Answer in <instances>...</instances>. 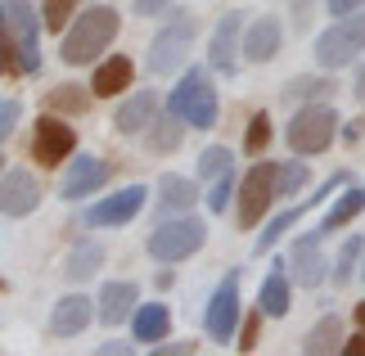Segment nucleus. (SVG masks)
Instances as JSON below:
<instances>
[{"instance_id":"obj_7","label":"nucleus","mask_w":365,"mask_h":356,"mask_svg":"<svg viewBox=\"0 0 365 356\" xmlns=\"http://www.w3.org/2000/svg\"><path fill=\"white\" fill-rule=\"evenodd\" d=\"M5 19L14 27V41H19V73H36L41 68V27L46 19L32 9V0H5Z\"/></svg>"},{"instance_id":"obj_23","label":"nucleus","mask_w":365,"mask_h":356,"mask_svg":"<svg viewBox=\"0 0 365 356\" xmlns=\"http://www.w3.org/2000/svg\"><path fill=\"white\" fill-rule=\"evenodd\" d=\"M257 307H262V316H284V311H289V275H284V266H275L271 275L262 280Z\"/></svg>"},{"instance_id":"obj_18","label":"nucleus","mask_w":365,"mask_h":356,"mask_svg":"<svg viewBox=\"0 0 365 356\" xmlns=\"http://www.w3.org/2000/svg\"><path fill=\"white\" fill-rule=\"evenodd\" d=\"M153 108H158V99H153V91H135L131 99H122V104H118V118H113V126H118L122 136L149 131V126H153Z\"/></svg>"},{"instance_id":"obj_30","label":"nucleus","mask_w":365,"mask_h":356,"mask_svg":"<svg viewBox=\"0 0 365 356\" xmlns=\"http://www.w3.org/2000/svg\"><path fill=\"white\" fill-rule=\"evenodd\" d=\"M226 172H230V149L226 145H212V149L199 153V176L203 180H217V176H226Z\"/></svg>"},{"instance_id":"obj_36","label":"nucleus","mask_w":365,"mask_h":356,"mask_svg":"<svg viewBox=\"0 0 365 356\" xmlns=\"http://www.w3.org/2000/svg\"><path fill=\"white\" fill-rule=\"evenodd\" d=\"M9 68H19V41H14V27L0 9V73H9Z\"/></svg>"},{"instance_id":"obj_43","label":"nucleus","mask_w":365,"mask_h":356,"mask_svg":"<svg viewBox=\"0 0 365 356\" xmlns=\"http://www.w3.org/2000/svg\"><path fill=\"white\" fill-rule=\"evenodd\" d=\"M356 95L365 99V68H361V77H356Z\"/></svg>"},{"instance_id":"obj_34","label":"nucleus","mask_w":365,"mask_h":356,"mask_svg":"<svg viewBox=\"0 0 365 356\" xmlns=\"http://www.w3.org/2000/svg\"><path fill=\"white\" fill-rule=\"evenodd\" d=\"M361 253H365V239L352 235V239L343 244V253H339V270H334V284H347V280H352V266H356Z\"/></svg>"},{"instance_id":"obj_13","label":"nucleus","mask_w":365,"mask_h":356,"mask_svg":"<svg viewBox=\"0 0 365 356\" xmlns=\"http://www.w3.org/2000/svg\"><path fill=\"white\" fill-rule=\"evenodd\" d=\"M240 32H244V14H226L217 23L212 41H207V59L217 73H235V50H240Z\"/></svg>"},{"instance_id":"obj_31","label":"nucleus","mask_w":365,"mask_h":356,"mask_svg":"<svg viewBox=\"0 0 365 356\" xmlns=\"http://www.w3.org/2000/svg\"><path fill=\"white\" fill-rule=\"evenodd\" d=\"M302 185H307V167H302V163H279V172H275V194H279V198L298 194Z\"/></svg>"},{"instance_id":"obj_17","label":"nucleus","mask_w":365,"mask_h":356,"mask_svg":"<svg viewBox=\"0 0 365 356\" xmlns=\"http://www.w3.org/2000/svg\"><path fill=\"white\" fill-rule=\"evenodd\" d=\"M279 41H284V27H279V19H257L244 32V54L252 63H266L279 54Z\"/></svg>"},{"instance_id":"obj_41","label":"nucleus","mask_w":365,"mask_h":356,"mask_svg":"<svg viewBox=\"0 0 365 356\" xmlns=\"http://www.w3.org/2000/svg\"><path fill=\"white\" fill-rule=\"evenodd\" d=\"M240 338H244V343H240L244 352H248L252 343H257V316H248V320H244V334H240Z\"/></svg>"},{"instance_id":"obj_1","label":"nucleus","mask_w":365,"mask_h":356,"mask_svg":"<svg viewBox=\"0 0 365 356\" xmlns=\"http://www.w3.org/2000/svg\"><path fill=\"white\" fill-rule=\"evenodd\" d=\"M118 9H108V5H95L86 9L81 19H73V27L63 32V46L59 54L68 63H91V59H100V50L113 46V36H118Z\"/></svg>"},{"instance_id":"obj_3","label":"nucleus","mask_w":365,"mask_h":356,"mask_svg":"<svg viewBox=\"0 0 365 356\" xmlns=\"http://www.w3.org/2000/svg\"><path fill=\"white\" fill-rule=\"evenodd\" d=\"M334 136H339V118H334V108L316 104V99L293 113V122L284 126V140L293 153H325L334 145Z\"/></svg>"},{"instance_id":"obj_44","label":"nucleus","mask_w":365,"mask_h":356,"mask_svg":"<svg viewBox=\"0 0 365 356\" xmlns=\"http://www.w3.org/2000/svg\"><path fill=\"white\" fill-rule=\"evenodd\" d=\"M356 320H361V325H365V302H361V307H356Z\"/></svg>"},{"instance_id":"obj_11","label":"nucleus","mask_w":365,"mask_h":356,"mask_svg":"<svg viewBox=\"0 0 365 356\" xmlns=\"http://www.w3.org/2000/svg\"><path fill=\"white\" fill-rule=\"evenodd\" d=\"M145 185H126V190L118 194H108L100 198L95 208H86V225H126V221H135V212L145 208Z\"/></svg>"},{"instance_id":"obj_38","label":"nucleus","mask_w":365,"mask_h":356,"mask_svg":"<svg viewBox=\"0 0 365 356\" xmlns=\"http://www.w3.org/2000/svg\"><path fill=\"white\" fill-rule=\"evenodd\" d=\"M19 104H14V99H0V145H5V140L14 136V126H19Z\"/></svg>"},{"instance_id":"obj_28","label":"nucleus","mask_w":365,"mask_h":356,"mask_svg":"<svg viewBox=\"0 0 365 356\" xmlns=\"http://www.w3.org/2000/svg\"><path fill=\"white\" fill-rule=\"evenodd\" d=\"M185 118H176V113H167L163 122H153V131H149V149L153 153H176L180 149V140H185V126H180Z\"/></svg>"},{"instance_id":"obj_37","label":"nucleus","mask_w":365,"mask_h":356,"mask_svg":"<svg viewBox=\"0 0 365 356\" xmlns=\"http://www.w3.org/2000/svg\"><path fill=\"white\" fill-rule=\"evenodd\" d=\"M230 190H235V176H230V172H226V176H217V180H212V190H207V208H212V212H226Z\"/></svg>"},{"instance_id":"obj_29","label":"nucleus","mask_w":365,"mask_h":356,"mask_svg":"<svg viewBox=\"0 0 365 356\" xmlns=\"http://www.w3.org/2000/svg\"><path fill=\"white\" fill-rule=\"evenodd\" d=\"M50 113H86L91 108V95L81 91V86H59V91H50Z\"/></svg>"},{"instance_id":"obj_12","label":"nucleus","mask_w":365,"mask_h":356,"mask_svg":"<svg viewBox=\"0 0 365 356\" xmlns=\"http://www.w3.org/2000/svg\"><path fill=\"white\" fill-rule=\"evenodd\" d=\"M41 203V185L23 172V167H14V172L0 176V212L5 217H27Z\"/></svg>"},{"instance_id":"obj_32","label":"nucleus","mask_w":365,"mask_h":356,"mask_svg":"<svg viewBox=\"0 0 365 356\" xmlns=\"http://www.w3.org/2000/svg\"><path fill=\"white\" fill-rule=\"evenodd\" d=\"M329 91H334L329 77H298V81H289L284 99H320V95H329Z\"/></svg>"},{"instance_id":"obj_40","label":"nucleus","mask_w":365,"mask_h":356,"mask_svg":"<svg viewBox=\"0 0 365 356\" xmlns=\"http://www.w3.org/2000/svg\"><path fill=\"white\" fill-rule=\"evenodd\" d=\"M365 5V0H329V14H339V19H343V14H356Z\"/></svg>"},{"instance_id":"obj_33","label":"nucleus","mask_w":365,"mask_h":356,"mask_svg":"<svg viewBox=\"0 0 365 356\" xmlns=\"http://www.w3.org/2000/svg\"><path fill=\"white\" fill-rule=\"evenodd\" d=\"M73 9H77V0H46V5H41V19H46L50 32L63 36V23L73 19Z\"/></svg>"},{"instance_id":"obj_35","label":"nucleus","mask_w":365,"mask_h":356,"mask_svg":"<svg viewBox=\"0 0 365 356\" xmlns=\"http://www.w3.org/2000/svg\"><path fill=\"white\" fill-rule=\"evenodd\" d=\"M266 145H271V118H266V113H252L248 136H244V149H248V153H262Z\"/></svg>"},{"instance_id":"obj_6","label":"nucleus","mask_w":365,"mask_h":356,"mask_svg":"<svg viewBox=\"0 0 365 356\" xmlns=\"http://www.w3.org/2000/svg\"><path fill=\"white\" fill-rule=\"evenodd\" d=\"M203 239H207L203 221H194V217H172V221H163L158 230L149 235V253H153L158 262H185V258H194V253L203 248Z\"/></svg>"},{"instance_id":"obj_15","label":"nucleus","mask_w":365,"mask_h":356,"mask_svg":"<svg viewBox=\"0 0 365 356\" xmlns=\"http://www.w3.org/2000/svg\"><path fill=\"white\" fill-rule=\"evenodd\" d=\"M339 185H343V172H339V176H329L325 185H320V190H316V198H307V203H298V208H289V212H279V217H275L271 225H266V235L257 239V253H271V248L279 244V235H284V230H293V225L302 221V212H307V208H316L320 198H325V194H334V190H339Z\"/></svg>"},{"instance_id":"obj_20","label":"nucleus","mask_w":365,"mask_h":356,"mask_svg":"<svg viewBox=\"0 0 365 356\" xmlns=\"http://www.w3.org/2000/svg\"><path fill=\"white\" fill-rule=\"evenodd\" d=\"M91 316H95V302L91 297H81V293H73V297H63L59 307H54V320H50V330L59 334V338H68V334H81L91 325Z\"/></svg>"},{"instance_id":"obj_19","label":"nucleus","mask_w":365,"mask_h":356,"mask_svg":"<svg viewBox=\"0 0 365 356\" xmlns=\"http://www.w3.org/2000/svg\"><path fill=\"white\" fill-rule=\"evenodd\" d=\"M135 284H126V280H108L104 289H100V320L104 325H122L126 316H135Z\"/></svg>"},{"instance_id":"obj_45","label":"nucleus","mask_w":365,"mask_h":356,"mask_svg":"<svg viewBox=\"0 0 365 356\" xmlns=\"http://www.w3.org/2000/svg\"><path fill=\"white\" fill-rule=\"evenodd\" d=\"M0 176H5V158H0Z\"/></svg>"},{"instance_id":"obj_5","label":"nucleus","mask_w":365,"mask_h":356,"mask_svg":"<svg viewBox=\"0 0 365 356\" xmlns=\"http://www.w3.org/2000/svg\"><path fill=\"white\" fill-rule=\"evenodd\" d=\"M167 23L158 36H153L149 46V68L153 73H172V68H180L190 59V46H194V32H199V23H194V14H167Z\"/></svg>"},{"instance_id":"obj_22","label":"nucleus","mask_w":365,"mask_h":356,"mask_svg":"<svg viewBox=\"0 0 365 356\" xmlns=\"http://www.w3.org/2000/svg\"><path fill=\"white\" fill-rule=\"evenodd\" d=\"M158 212L163 217H172V212H185V208H194L199 203V190H194V180H185V176H163L158 180Z\"/></svg>"},{"instance_id":"obj_21","label":"nucleus","mask_w":365,"mask_h":356,"mask_svg":"<svg viewBox=\"0 0 365 356\" xmlns=\"http://www.w3.org/2000/svg\"><path fill=\"white\" fill-rule=\"evenodd\" d=\"M131 86V59L126 54H113V59H104L100 68H95V77H91V91L95 95H118Z\"/></svg>"},{"instance_id":"obj_9","label":"nucleus","mask_w":365,"mask_h":356,"mask_svg":"<svg viewBox=\"0 0 365 356\" xmlns=\"http://www.w3.org/2000/svg\"><path fill=\"white\" fill-rule=\"evenodd\" d=\"M73 149H77V131L68 122H59L54 113L36 122V131H32V158L41 167H59Z\"/></svg>"},{"instance_id":"obj_26","label":"nucleus","mask_w":365,"mask_h":356,"mask_svg":"<svg viewBox=\"0 0 365 356\" xmlns=\"http://www.w3.org/2000/svg\"><path fill=\"white\" fill-rule=\"evenodd\" d=\"M100 266H104V248L86 239V244H77L73 253H68V266H63V275H73V280H91Z\"/></svg>"},{"instance_id":"obj_42","label":"nucleus","mask_w":365,"mask_h":356,"mask_svg":"<svg viewBox=\"0 0 365 356\" xmlns=\"http://www.w3.org/2000/svg\"><path fill=\"white\" fill-rule=\"evenodd\" d=\"M347 356H365V334H352V343H343Z\"/></svg>"},{"instance_id":"obj_39","label":"nucleus","mask_w":365,"mask_h":356,"mask_svg":"<svg viewBox=\"0 0 365 356\" xmlns=\"http://www.w3.org/2000/svg\"><path fill=\"white\" fill-rule=\"evenodd\" d=\"M135 14L140 19H163V14H172V0H135Z\"/></svg>"},{"instance_id":"obj_16","label":"nucleus","mask_w":365,"mask_h":356,"mask_svg":"<svg viewBox=\"0 0 365 356\" xmlns=\"http://www.w3.org/2000/svg\"><path fill=\"white\" fill-rule=\"evenodd\" d=\"M104 180H108V163H100V158H73V163H68V176H63V198H86V194L100 190Z\"/></svg>"},{"instance_id":"obj_14","label":"nucleus","mask_w":365,"mask_h":356,"mask_svg":"<svg viewBox=\"0 0 365 356\" xmlns=\"http://www.w3.org/2000/svg\"><path fill=\"white\" fill-rule=\"evenodd\" d=\"M325 270H329V262H325V253H320V235H316V239H298V244H293L289 275L298 280V284H307V289H316V284L325 280Z\"/></svg>"},{"instance_id":"obj_27","label":"nucleus","mask_w":365,"mask_h":356,"mask_svg":"<svg viewBox=\"0 0 365 356\" xmlns=\"http://www.w3.org/2000/svg\"><path fill=\"white\" fill-rule=\"evenodd\" d=\"M339 338H343V320H339V316H325V320H320V325H316L312 334H307V343H302V352H312V356L339 352V347H343Z\"/></svg>"},{"instance_id":"obj_10","label":"nucleus","mask_w":365,"mask_h":356,"mask_svg":"<svg viewBox=\"0 0 365 356\" xmlns=\"http://www.w3.org/2000/svg\"><path fill=\"white\" fill-rule=\"evenodd\" d=\"M275 172H279L275 163H257L244 176V185H240V225H257L262 221L266 203L275 198Z\"/></svg>"},{"instance_id":"obj_24","label":"nucleus","mask_w":365,"mask_h":356,"mask_svg":"<svg viewBox=\"0 0 365 356\" xmlns=\"http://www.w3.org/2000/svg\"><path fill=\"white\" fill-rule=\"evenodd\" d=\"M167 325H172V316H167L163 302L135 307V343H158V338L167 334Z\"/></svg>"},{"instance_id":"obj_8","label":"nucleus","mask_w":365,"mask_h":356,"mask_svg":"<svg viewBox=\"0 0 365 356\" xmlns=\"http://www.w3.org/2000/svg\"><path fill=\"white\" fill-rule=\"evenodd\" d=\"M203 325H207V338H212V343H230L235 338V325H240V270H230V275L217 284V293L207 297Z\"/></svg>"},{"instance_id":"obj_2","label":"nucleus","mask_w":365,"mask_h":356,"mask_svg":"<svg viewBox=\"0 0 365 356\" xmlns=\"http://www.w3.org/2000/svg\"><path fill=\"white\" fill-rule=\"evenodd\" d=\"M167 113L185 118L190 126H199V131L217 126V91H212V81H207V68H190V73L176 81L172 99H167Z\"/></svg>"},{"instance_id":"obj_25","label":"nucleus","mask_w":365,"mask_h":356,"mask_svg":"<svg viewBox=\"0 0 365 356\" xmlns=\"http://www.w3.org/2000/svg\"><path fill=\"white\" fill-rule=\"evenodd\" d=\"M356 212H365V185H356V190H347L339 203H334L329 212H325V221H320V230L316 235H329V230H339V225H347L356 217Z\"/></svg>"},{"instance_id":"obj_4","label":"nucleus","mask_w":365,"mask_h":356,"mask_svg":"<svg viewBox=\"0 0 365 356\" xmlns=\"http://www.w3.org/2000/svg\"><path fill=\"white\" fill-rule=\"evenodd\" d=\"M361 50H365V14L361 9L343 14L329 32L316 36V63L320 68H343V63H352Z\"/></svg>"}]
</instances>
